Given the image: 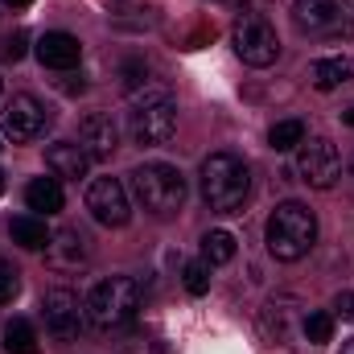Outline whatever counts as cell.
Segmentation results:
<instances>
[{"mask_svg":"<svg viewBox=\"0 0 354 354\" xmlns=\"http://www.w3.org/2000/svg\"><path fill=\"white\" fill-rule=\"evenodd\" d=\"M25 202H29V210H37V214H58L62 210V181L58 177H33L29 185H25Z\"/></svg>","mask_w":354,"mask_h":354,"instance_id":"cell-16","label":"cell"},{"mask_svg":"<svg viewBox=\"0 0 354 354\" xmlns=\"http://www.w3.org/2000/svg\"><path fill=\"white\" fill-rule=\"evenodd\" d=\"M202 260L210 268L231 264V260H235V235H227V231H206V239H202Z\"/></svg>","mask_w":354,"mask_h":354,"instance_id":"cell-20","label":"cell"},{"mask_svg":"<svg viewBox=\"0 0 354 354\" xmlns=\"http://www.w3.org/2000/svg\"><path fill=\"white\" fill-rule=\"evenodd\" d=\"M301 140H305V124H301V120H280V124L268 132V145H272L276 153L301 149Z\"/></svg>","mask_w":354,"mask_h":354,"instance_id":"cell-21","label":"cell"},{"mask_svg":"<svg viewBox=\"0 0 354 354\" xmlns=\"http://www.w3.org/2000/svg\"><path fill=\"white\" fill-rule=\"evenodd\" d=\"M297 177L313 189H330L338 177H342V157L338 149L326 140V136H313V140H301L297 149Z\"/></svg>","mask_w":354,"mask_h":354,"instance_id":"cell-9","label":"cell"},{"mask_svg":"<svg viewBox=\"0 0 354 354\" xmlns=\"http://www.w3.org/2000/svg\"><path fill=\"white\" fill-rule=\"evenodd\" d=\"M264 239H268V252L280 264H292V260L309 256V248L317 243V218H313V210L305 202H280L268 214Z\"/></svg>","mask_w":354,"mask_h":354,"instance_id":"cell-2","label":"cell"},{"mask_svg":"<svg viewBox=\"0 0 354 354\" xmlns=\"http://www.w3.org/2000/svg\"><path fill=\"white\" fill-rule=\"evenodd\" d=\"M301 330H305V338L309 342H330L334 338V313H326V309H317V313H305V322H301Z\"/></svg>","mask_w":354,"mask_h":354,"instance_id":"cell-22","label":"cell"},{"mask_svg":"<svg viewBox=\"0 0 354 354\" xmlns=\"http://www.w3.org/2000/svg\"><path fill=\"white\" fill-rule=\"evenodd\" d=\"M79 58H83L79 37H71V33H62V29L41 33V41H37V62H41V66H50V71H71V66H79Z\"/></svg>","mask_w":354,"mask_h":354,"instance_id":"cell-14","label":"cell"},{"mask_svg":"<svg viewBox=\"0 0 354 354\" xmlns=\"http://www.w3.org/2000/svg\"><path fill=\"white\" fill-rule=\"evenodd\" d=\"M4 4H8V8H29L33 0H4Z\"/></svg>","mask_w":354,"mask_h":354,"instance_id":"cell-29","label":"cell"},{"mask_svg":"<svg viewBox=\"0 0 354 354\" xmlns=\"http://www.w3.org/2000/svg\"><path fill=\"white\" fill-rule=\"evenodd\" d=\"M288 305L292 301H268V309H264V334L268 338H284L288 334Z\"/></svg>","mask_w":354,"mask_h":354,"instance_id":"cell-24","label":"cell"},{"mask_svg":"<svg viewBox=\"0 0 354 354\" xmlns=\"http://www.w3.org/2000/svg\"><path fill=\"white\" fill-rule=\"evenodd\" d=\"M128 132L140 149H157L177 132V99L169 91H145V99L128 115Z\"/></svg>","mask_w":354,"mask_h":354,"instance_id":"cell-5","label":"cell"},{"mask_svg":"<svg viewBox=\"0 0 354 354\" xmlns=\"http://www.w3.org/2000/svg\"><path fill=\"white\" fill-rule=\"evenodd\" d=\"M334 313H338V317H346V322H354V292H351V288L334 297Z\"/></svg>","mask_w":354,"mask_h":354,"instance_id":"cell-28","label":"cell"},{"mask_svg":"<svg viewBox=\"0 0 354 354\" xmlns=\"http://www.w3.org/2000/svg\"><path fill=\"white\" fill-rule=\"evenodd\" d=\"M50 124H54V111H50L37 95H12L8 107L0 111V132H4L12 145H25V140L46 136Z\"/></svg>","mask_w":354,"mask_h":354,"instance_id":"cell-6","label":"cell"},{"mask_svg":"<svg viewBox=\"0 0 354 354\" xmlns=\"http://www.w3.org/2000/svg\"><path fill=\"white\" fill-rule=\"evenodd\" d=\"M120 87L124 91L149 87V62H145V58H128V62L120 66Z\"/></svg>","mask_w":354,"mask_h":354,"instance_id":"cell-25","label":"cell"},{"mask_svg":"<svg viewBox=\"0 0 354 354\" xmlns=\"http://www.w3.org/2000/svg\"><path fill=\"white\" fill-rule=\"evenodd\" d=\"M8 235H12V243L25 248V252H46V243H50L46 218H37V214H21V218H12V223H8Z\"/></svg>","mask_w":354,"mask_h":354,"instance_id":"cell-17","label":"cell"},{"mask_svg":"<svg viewBox=\"0 0 354 354\" xmlns=\"http://www.w3.org/2000/svg\"><path fill=\"white\" fill-rule=\"evenodd\" d=\"M17 292H21V272L8 264V260H0V305H8Z\"/></svg>","mask_w":354,"mask_h":354,"instance_id":"cell-26","label":"cell"},{"mask_svg":"<svg viewBox=\"0 0 354 354\" xmlns=\"http://www.w3.org/2000/svg\"><path fill=\"white\" fill-rule=\"evenodd\" d=\"M351 75H354L351 58H317L309 66V79H313L317 91H338L342 83H351Z\"/></svg>","mask_w":354,"mask_h":354,"instance_id":"cell-18","label":"cell"},{"mask_svg":"<svg viewBox=\"0 0 354 354\" xmlns=\"http://www.w3.org/2000/svg\"><path fill=\"white\" fill-rule=\"evenodd\" d=\"M181 284H185L189 297L210 292V264H206V260H189V264L181 268Z\"/></svg>","mask_w":354,"mask_h":354,"instance_id":"cell-23","label":"cell"},{"mask_svg":"<svg viewBox=\"0 0 354 354\" xmlns=\"http://www.w3.org/2000/svg\"><path fill=\"white\" fill-rule=\"evenodd\" d=\"M41 317H46V330L58 342H79L83 330H87V305L71 288H50L41 297Z\"/></svg>","mask_w":354,"mask_h":354,"instance_id":"cell-8","label":"cell"},{"mask_svg":"<svg viewBox=\"0 0 354 354\" xmlns=\"http://www.w3.org/2000/svg\"><path fill=\"white\" fill-rule=\"evenodd\" d=\"M46 165H50V174L58 177V181H83L87 169H91V157L83 153V145H75V140H58V145H50Z\"/></svg>","mask_w":354,"mask_h":354,"instance_id":"cell-15","label":"cell"},{"mask_svg":"<svg viewBox=\"0 0 354 354\" xmlns=\"http://www.w3.org/2000/svg\"><path fill=\"white\" fill-rule=\"evenodd\" d=\"M0 54H4L8 62H21V58H25V33H8V41L0 46Z\"/></svg>","mask_w":354,"mask_h":354,"instance_id":"cell-27","label":"cell"},{"mask_svg":"<svg viewBox=\"0 0 354 354\" xmlns=\"http://www.w3.org/2000/svg\"><path fill=\"white\" fill-rule=\"evenodd\" d=\"M342 124H354V107H346V111H342Z\"/></svg>","mask_w":354,"mask_h":354,"instance_id":"cell-30","label":"cell"},{"mask_svg":"<svg viewBox=\"0 0 354 354\" xmlns=\"http://www.w3.org/2000/svg\"><path fill=\"white\" fill-rule=\"evenodd\" d=\"M231 46H235V54H239L248 66H256V71H264V66H272V62L280 58V37H276V29L268 25L260 12H248V17L235 25Z\"/></svg>","mask_w":354,"mask_h":354,"instance_id":"cell-7","label":"cell"},{"mask_svg":"<svg viewBox=\"0 0 354 354\" xmlns=\"http://www.w3.org/2000/svg\"><path fill=\"white\" fill-rule=\"evenodd\" d=\"M0 194H4V174H0Z\"/></svg>","mask_w":354,"mask_h":354,"instance_id":"cell-32","label":"cell"},{"mask_svg":"<svg viewBox=\"0 0 354 354\" xmlns=\"http://www.w3.org/2000/svg\"><path fill=\"white\" fill-rule=\"evenodd\" d=\"M87 210H91V218H95V223H103V227H124V223L132 218L128 189H124L115 177H99V181H91Z\"/></svg>","mask_w":354,"mask_h":354,"instance_id":"cell-10","label":"cell"},{"mask_svg":"<svg viewBox=\"0 0 354 354\" xmlns=\"http://www.w3.org/2000/svg\"><path fill=\"white\" fill-rule=\"evenodd\" d=\"M79 145H83V153H87L91 161H107L115 149H120V132H115V124H111V115H87L83 124H79Z\"/></svg>","mask_w":354,"mask_h":354,"instance_id":"cell-12","label":"cell"},{"mask_svg":"<svg viewBox=\"0 0 354 354\" xmlns=\"http://www.w3.org/2000/svg\"><path fill=\"white\" fill-rule=\"evenodd\" d=\"M132 194L136 202L157 214V218H169L185 206V177L177 165H165V161H149L140 169H132Z\"/></svg>","mask_w":354,"mask_h":354,"instance_id":"cell-4","label":"cell"},{"mask_svg":"<svg viewBox=\"0 0 354 354\" xmlns=\"http://www.w3.org/2000/svg\"><path fill=\"white\" fill-rule=\"evenodd\" d=\"M46 260H50L54 272H79V268H87V260H91L87 235H83V231H75V227L54 231V235H50V243H46Z\"/></svg>","mask_w":354,"mask_h":354,"instance_id":"cell-11","label":"cell"},{"mask_svg":"<svg viewBox=\"0 0 354 354\" xmlns=\"http://www.w3.org/2000/svg\"><path fill=\"white\" fill-rule=\"evenodd\" d=\"M351 174H354V161H351Z\"/></svg>","mask_w":354,"mask_h":354,"instance_id":"cell-33","label":"cell"},{"mask_svg":"<svg viewBox=\"0 0 354 354\" xmlns=\"http://www.w3.org/2000/svg\"><path fill=\"white\" fill-rule=\"evenodd\" d=\"M342 12L346 8L338 0H297L292 4V21L305 33H330V29H338L342 25Z\"/></svg>","mask_w":354,"mask_h":354,"instance_id":"cell-13","label":"cell"},{"mask_svg":"<svg viewBox=\"0 0 354 354\" xmlns=\"http://www.w3.org/2000/svg\"><path fill=\"white\" fill-rule=\"evenodd\" d=\"M4 351L8 354H37V330L25 322V317H12L8 326H4Z\"/></svg>","mask_w":354,"mask_h":354,"instance_id":"cell-19","label":"cell"},{"mask_svg":"<svg viewBox=\"0 0 354 354\" xmlns=\"http://www.w3.org/2000/svg\"><path fill=\"white\" fill-rule=\"evenodd\" d=\"M83 305H87V322L95 330H103V334L124 330L140 313V284L132 276H107L91 288Z\"/></svg>","mask_w":354,"mask_h":354,"instance_id":"cell-3","label":"cell"},{"mask_svg":"<svg viewBox=\"0 0 354 354\" xmlns=\"http://www.w3.org/2000/svg\"><path fill=\"white\" fill-rule=\"evenodd\" d=\"M342 354H354V338L351 342H342Z\"/></svg>","mask_w":354,"mask_h":354,"instance_id":"cell-31","label":"cell"},{"mask_svg":"<svg viewBox=\"0 0 354 354\" xmlns=\"http://www.w3.org/2000/svg\"><path fill=\"white\" fill-rule=\"evenodd\" d=\"M202 198L214 214H239L252 198V169L235 153H210L202 161Z\"/></svg>","mask_w":354,"mask_h":354,"instance_id":"cell-1","label":"cell"}]
</instances>
